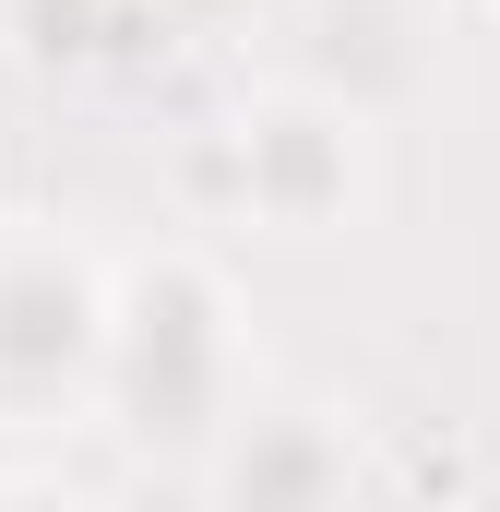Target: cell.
<instances>
[{
	"mask_svg": "<svg viewBox=\"0 0 500 512\" xmlns=\"http://www.w3.org/2000/svg\"><path fill=\"white\" fill-rule=\"evenodd\" d=\"M96 358H108V310H96L84 262L72 251H12L0 262V393L36 405V393L84 382Z\"/></svg>",
	"mask_w": 500,
	"mask_h": 512,
	"instance_id": "obj_1",
	"label": "cell"
},
{
	"mask_svg": "<svg viewBox=\"0 0 500 512\" xmlns=\"http://www.w3.org/2000/svg\"><path fill=\"white\" fill-rule=\"evenodd\" d=\"M346 108H262L239 120V191L274 215V227H334L346 215V191H358V143H346Z\"/></svg>",
	"mask_w": 500,
	"mask_h": 512,
	"instance_id": "obj_2",
	"label": "cell"
},
{
	"mask_svg": "<svg viewBox=\"0 0 500 512\" xmlns=\"http://www.w3.org/2000/svg\"><path fill=\"white\" fill-rule=\"evenodd\" d=\"M227 512H346V453L322 417H250L227 453Z\"/></svg>",
	"mask_w": 500,
	"mask_h": 512,
	"instance_id": "obj_3",
	"label": "cell"
},
{
	"mask_svg": "<svg viewBox=\"0 0 500 512\" xmlns=\"http://www.w3.org/2000/svg\"><path fill=\"white\" fill-rule=\"evenodd\" d=\"M0 512H84L72 489H0Z\"/></svg>",
	"mask_w": 500,
	"mask_h": 512,
	"instance_id": "obj_4",
	"label": "cell"
}]
</instances>
